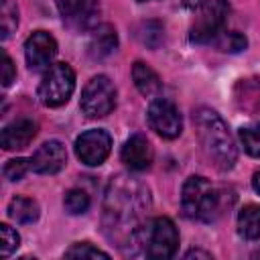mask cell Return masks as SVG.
I'll list each match as a JSON object with an SVG mask.
<instances>
[{"instance_id":"7","label":"cell","mask_w":260,"mask_h":260,"mask_svg":"<svg viewBox=\"0 0 260 260\" xmlns=\"http://www.w3.org/2000/svg\"><path fill=\"white\" fill-rule=\"evenodd\" d=\"M230 14L228 0H209L203 8H199V16L189 28V41L203 45L211 43L221 30Z\"/></svg>"},{"instance_id":"32","label":"cell","mask_w":260,"mask_h":260,"mask_svg":"<svg viewBox=\"0 0 260 260\" xmlns=\"http://www.w3.org/2000/svg\"><path fill=\"white\" fill-rule=\"evenodd\" d=\"M138 2H146V0H138Z\"/></svg>"},{"instance_id":"4","label":"cell","mask_w":260,"mask_h":260,"mask_svg":"<svg viewBox=\"0 0 260 260\" xmlns=\"http://www.w3.org/2000/svg\"><path fill=\"white\" fill-rule=\"evenodd\" d=\"M134 246L140 250V254L154 258V260H167L175 256L177 246H179V232L169 217H152L146 219L136 236H134Z\"/></svg>"},{"instance_id":"28","label":"cell","mask_w":260,"mask_h":260,"mask_svg":"<svg viewBox=\"0 0 260 260\" xmlns=\"http://www.w3.org/2000/svg\"><path fill=\"white\" fill-rule=\"evenodd\" d=\"M14 77H16L14 63H12V59H10L6 53H2V85L8 87V85L14 81Z\"/></svg>"},{"instance_id":"19","label":"cell","mask_w":260,"mask_h":260,"mask_svg":"<svg viewBox=\"0 0 260 260\" xmlns=\"http://www.w3.org/2000/svg\"><path fill=\"white\" fill-rule=\"evenodd\" d=\"M238 232L246 240L260 238V205H244L238 213Z\"/></svg>"},{"instance_id":"20","label":"cell","mask_w":260,"mask_h":260,"mask_svg":"<svg viewBox=\"0 0 260 260\" xmlns=\"http://www.w3.org/2000/svg\"><path fill=\"white\" fill-rule=\"evenodd\" d=\"M18 26V8L12 0L0 2V39L6 41Z\"/></svg>"},{"instance_id":"29","label":"cell","mask_w":260,"mask_h":260,"mask_svg":"<svg viewBox=\"0 0 260 260\" xmlns=\"http://www.w3.org/2000/svg\"><path fill=\"white\" fill-rule=\"evenodd\" d=\"M181 2H183V6L189 8V10H199V8H203L209 0H181Z\"/></svg>"},{"instance_id":"9","label":"cell","mask_w":260,"mask_h":260,"mask_svg":"<svg viewBox=\"0 0 260 260\" xmlns=\"http://www.w3.org/2000/svg\"><path fill=\"white\" fill-rule=\"evenodd\" d=\"M112 150V138L106 130H87L75 140V154L87 167H100Z\"/></svg>"},{"instance_id":"21","label":"cell","mask_w":260,"mask_h":260,"mask_svg":"<svg viewBox=\"0 0 260 260\" xmlns=\"http://www.w3.org/2000/svg\"><path fill=\"white\" fill-rule=\"evenodd\" d=\"M215 45L219 51H225V53H240L246 49L248 41L242 32L238 30H228V32H219L215 37Z\"/></svg>"},{"instance_id":"5","label":"cell","mask_w":260,"mask_h":260,"mask_svg":"<svg viewBox=\"0 0 260 260\" xmlns=\"http://www.w3.org/2000/svg\"><path fill=\"white\" fill-rule=\"evenodd\" d=\"M75 89V73L67 63H55L49 65L45 71L37 95L43 106L47 108H59L69 102L71 93Z\"/></svg>"},{"instance_id":"25","label":"cell","mask_w":260,"mask_h":260,"mask_svg":"<svg viewBox=\"0 0 260 260\" xmlns=\"http://www.w3.org/2000/svg\"><path fill=\"white\" fill-rule=\"evenodd\" d=\"M65 258H106L108 260L110 254L95 248L89 242H77V244H73L71 248L65 250Z\"/></svg>"},{"instance_id":"24","label":"cell","mask_w":260,"mask_h":260,"mask_svg":"<svg viewBox=\"0 0 260 260\" xmlns=\"http://www.w3.org/2000/svg\"><path fill=\"white\" fill-rule=\"evenodd\" d=\"M138 39L150 47V49H156L162 41V26L154 20H148V22H142L140 28H138Z\"/></svg>"},{"instance_id":"10","label":"cell","mask_w":260,"mask_h":260,"mask_svg":"<svg viewBox=\"0 0 260 260\" xmlns=\"http://www.w3.org/2000/svg\"><path fill=\"white\" fill-rule=\"evenodd\" d=\"M63 22L75 30H85L95 24L98 0H55Z\"/></svg>"},{"instance_id":"8","label":"cell","mask_w":260,"mask_h":260,"mask_svg":"<svg viewBox=\"0 0 260 260\" xmlns=\"http://www.w3.org/2000/svg\"><path fill=\"white\" fill-rule=\"evenodd\" d=\"M146 118H148V126L162 138L173 140L183 130V120H181L177 106L165 98H156L150 102Z\"/></svg>"},{"instance_id":"12","label":"cell","mask_w":260,"mask_h":260,"mask_svg":"<svg viewBox=\"0 0 260 260\" xmlns=\"http://www.w3.org/2000/svg\"><path fill=\"white\" fill-rule=\"evenodd\" d=\"M67 162V150L59 140H47L43 142L32 158H30V169L39 175H55L59 173Z\"/></svg>"},{"instance_id":"13","label":"cell","mask_w":260,"mask_h":260,"mask_svg":"<svg viewBox=\"0 0 260 260\" xmlns=\"http://www.w3.org/2000/svg\"><path fill=\"white\" fill-rule=\"evenodd\" d=\"M122 162L132 171H146L152 162V146L144 134H132L122 150H120Z\"/></svg>"},{"instance_id":"23","label":"cell","mask_w":260,"mask_h":260,"mask_svg":"<svg viewBox=\"0 0 260 260\" xmlns=\"http://www.w3.org/2000/svg\"><path fill=\"white\" fill-rule=\"evenodd\" d=\"M240 140L250 156H260V122L252 126H244L240 130Z\"/></svg>"},{"instance_id":"2","label":"cell","mask_w":260,"mask_h":260,"mask_svg":"<svg viewBox=\"0 0 260 260\" xmlns=\"http://www.w3.org/2000/svg\"><path fill=\"white\" fill-rule=\"evenodd\" d=\"M193 124L205 156L215 169L230 171L236 165L238 148L223 118L211 108H199L193 112Z\"/></svg>"},{"instance_id":"30","label":"cell","mask_w":260,"mask_h":260,"mask_svg":"<svg viewBox=\"0 0 260 260\" xmlns=\"http://www.w3.org/2000/svg\"><path fill=\"white\" fill-rule=\"evenodd\" d=\"M185 258H205V260H211V254L203 252V250H189V252H185Z\"/></svg>"},{"instance_id":"26","label":"cell","mask_w":260,"mask_h":260,"mask_svg":"<svg viewBox=\"0 0 260 260\" xmlns=\"http://www.w3.org/2000/svg\"><path fill=\"white\" fill-rule=\"evenodd\" d=\"M0 236H2V244H0V254L2 258H8L20 244V236L8 225V223H2L0 225Z\"/></svg>"},{"instance_id":"3","label":"cell","mask_w":260,"mask_h":260,"mask_svg":"<svg viewBox=\"0 0 260 260\" xmlns=\"http://www.w3.org/2000/svg\"><path fill=\"white\" fill-rule=\"evenodd\" d=\"M181 209L189 219L215 221L225 209V197L205 177H189L181 191Z\"/></svg>"},{"instance_id":"17","label":"cell","mask_w":260,"mask_h":260,"mask_svg":"<svg viewBox=\"0 0 260 260\" xmlns=\"http://www.w3.org/2000/svg\"><path fill=\"white\" fill-rule=\"evenodd\" d=\"M234 98L238 108L250 112V114H260V79H240Z\"/></svg>"},{"instance_id":"1","label":"cell","mask_w":260,"mask_h":260,"mask_svg":"<svg viewBox=\"0 0 260 260\" xmlns=\"http://www.w3.org/2000/svg\"><path fill=\"white\" fill-rule=\"evenodd\" d=\"M150 193L144 183L128 175H116L104 197V232L120 248L134 246L138 228L146 221Z\"/></svg>"},{"instance_id":"15","label":"cell","mask_w":260,"mask_h":260,"mask_svg":"<svg viewBox=\"0 0 260 260\" xmlns=\"http://www.w3.org/2000/svg\"><path fill=\"white\" fill-rule=\"evenodd\" d=\"M118 47V35L112 24H98L87 43V53L91 59H104Z\"/></svg>"},{"instance_id":"18","label":"cell","mask_w":260,"mask_h":260,"mask_svg":"<svg viewBox=\"0 0 260 260\" xmlns=\"http://www.w3.org/2000/svg\"><path fill=\"white\" fill-rule=\"evenodd\" d=\"M8 215L16 223H32L39 219V203L30 197L16 195L8 203Z\"/></svg>"},{"instance_id":"16","label":"cell","mask_w":260,"mask_h":260,"mask_svg":"<svg viewBox=\"0 0 260 260\" xmlns=\"http://www.w3.org/2000/svg\"><path fill=\"white\" fill-rule=\"evenodd\" d=\"M132 79H134V85L136 89L146 95V98H156L160 91H162V83H160V77L156 75L154 69H150L146 63L142 61H136L132 65Z\"/></svg>"},{"instance_id":"14","label":"cell","mask_w":260,"mask_h":260,"mask_svg":"<svg viewBox=\"0 0 260 260\" xmlns=\"http://www.w3.org/2000/svg\"><path fill=\"white\" fill-rule=\"evenodd\" d=\"M35 136H37V124L30 118H18L8 126H4L0 144L4 150H22L32 142Z\"/></svg>"},{"instance_id":"27","label":"cell","mask_w":260,"mask_h":260,"mask_svg":"<svg viewBox=\"0 0 260 260\" xmlns=\"http://www.w3.org/2000/svg\"><path fill=\"white\" fill-rule=\"evenodd\" d=\"M28 169H30V160H26V158H10L4 165L2 173H4V177L8 181H20L26 175Z\"/></svg>"},{"instance_id":"22","label":"cell","mask_w":260,"mask_h":260,"mask_svg":"<svg viewBox=\"0 0 260 260\" xmlns=\"http://www.w3.org/2000/svg\"><path fill=\"white\" fill-rule=\"evenodd\" d=\"M63 205H65L67 213H71V215H81V213H85L87 207H89V195H87L83 189H69V191L65 193Z\"/></svg>"},{"instance_id":"31","label":"cell","mask_w":260,"mask_h":260,"mask_svg":"<svg viewBox=\"0 0 260 260\" xmlns=\"http://www.w3.org/2000/svg\"><path fill=\"white\" fill-rule=\"evenodd\" d=\"M252 187H254V191L260 195V171L254 173V177H252Z\"/></svg>"},{"instance_id":"11","label":"cell","mask_w":260,"mask_h":260,"mask_svg":"<svg viewBox=\"0 0 260 260\" xmlns=\"http://www.w3.org/2000/svg\"><path fill=\"white\" fill-rule=\"evenodd\" d=\"M57 55V41L47 30H35L24 43V57L30 69H43L53 63Z\"/></svg>"},{"instance_id":"6","label":"cell","mask_w":260,"mask_h":260,"mask_svg":"<svg viewBox=\"0 0 260 260\" xmlns=\"http://www.w3.org/2000/svg\"><path fill=\"white\" fill-rule=\"evenodd\" d=\"M116 106V87L106 75L91 77L79 100V108L87 118H104L108 116Z\"/></svg>"}]
</instances>
